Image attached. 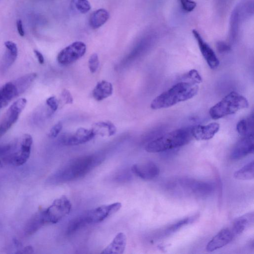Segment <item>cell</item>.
I'll list each match as a JSON object with an SVG mask.
<instances>
[{
  "label": "cell",
  "mask_w": 254,
  "mask_h": 254,
  "mask_svg": "<svg viewBox=\"0 0 254 254\" xmlns=\"http://www.w3.org/2000/svg\"><path fill=\"white\" fill-rule=\"evenodd\" d=\"M103 158L92 155L79 157L69 161L52 175L49 182L60 184L81 178L102 162Z\"/></svg>",
  "instance_id": "6da1fadb"
},
{
  "label": "cell",
  "mask_w": 254,
  "mask_h": 254,
  "mask_svg": "<svg viewBox=\"0 0 254 254\" xmlns=\"http://www.w3.org/2000/svg\"><path fill=\"white\" fill-rule=\"evenodd\" d=\"M198 91L199 87L197 84L188 82H180L155 98L151 107L154 110L170 107L192 98Z\"/></svg>",
  "instance_id": "7a4b0ae2"
},
{
  "label": "cell",
  "mask_w": 254,
  "mask_h": 254,
  "mask_svg": "<svg viewBox=\"0 0 254 254\" xmlns=\"http://www.w3.org/2000/svg\"><path fill=\"white\" fill-rule=\"evenodd\" d=\"M193 138L191 128L179 129L168 132L151 142L145 149L150 153L163 152L184 146Z\"/></svg>",
  "instance_id": "3957f363"
},
{
  "label": "cell",
  "mask_w": 254,
  "mask_h": 254,
  "mask_svg": "<svg viewBox=\"0 0 254 254\" xmlns=\"http://www.w3.org/2000/svg\"><path fill=\"white\" fill-rule=\"evenodd\" d=\"M247 99L235 92H232L213 106L209 111L211 117L217 120L233 114L249 107Z\"/></svg>",
  "instance_id": "277c9868"
},
{
  "label": "cell",
  "mask_w": 254,
  "mask_h": 254,
  "mask_svg": "<svg viewBox=\"0 0 254 254\" xmlns=\"http://www.w3.org/2000/svg\"><path fill=\"white\" fill-rule=\"evenodd\" d=\"M71 210V203L65 196H62L56 199L49 207L44 210L46 224L59 222L66 217Z\"/></svg>",
  "instance_id": "5b68a950"
},
{
  "label": "cell",
  "mask_w": 254,
  "mask_h": 254,
  "mask_svg": "<svg viewBox=\"0 0 254 254\" xmlns=\"http://www.w3.org/2000/svg\"><path fill=\"white\" fill-rule=\"evenodd\" d=\"M122 204L117 202L87 211L83 215L87 225L101 223L117 213Z\"/></svg>",
  "instance_id": "8992f818"
},
{
  "label": "cell",
  "mask_w": 254,
  "mask_h": 254,
  "mask_svg": "<svg viewBox=\"0 0 254 254\" xmlns=\"http://www.w3.org/2000/svg\"><path fill=\"white\" fill-rule=\"evenodd\" d=\"M87 46L82 41H76L63 49L57 56V61L62 65H68L82 58L86 53Z\"/></svg>",
  "instance_id": "52a82bcc"
},
{
  "label": "cell",
  "mask_w": 254,
  "mask_h": 254,
  "mask_svg": "<svg viewBox=\"0 0 254 254\" xmlns=\"http://www.w3.org/2000/svg\"><path fill=\"white\" fill-rule=\"evenodd\" d=\"M27 103L26 99L22 98L15 101L8 110L3 120L0 124V138L3 136L18 121Z\"/></svg>",
  "instance_id": "ba28073f"
},
{
  "label": "cell",
  "mask_w": 254,
  "mask_h": 254,
  "mask_svg": "<svg viewBox=\"0 0 254 254\" xmlns=\"http://www.w3.org/2000/svg\"><path fill=\"white\" fill-rule=\"evenodd\" d=\"M32 143V136L28 134L24 135L21 141L20 150L6 158V161L16 166L24 164L30 157Z\"/></svg>",
  "instance_id": "9c48e42d"
},
{
  "label": "cell",
  "mask_w": 254,
  "mask_h": 254,
  "mask_svg": "<svg viewBox=\"0 0 254 254\" xmlns=\"http://www.w3.org/2000/svg\"><path fill=\"white\" fill-rule=\"evenodd\" d=\"M180 184L185 189L200 197L210 195L214 190V186L212 183L193 179H182L180 180Z\"/></svg>",
  "instance_id": "30bf717a"
},
{
  "label": "cell",
  "mask_w": 254,
  "mask_h": 254,
  "mask_svg": "<svg viewBox=\"0 0 254 254\" xmlns=\"http://www.w3.org/2000/svg\"><path fill=\"white\" fill-rule=\"evenodd\" d=\"M192 33L197 41L201 52L209 67L213 70L217 69L220 65V61L214 50L204 40L197 31L194 30Z\"/></svg>",
  "instance_id": "8fae6325"
},
{
  "label": "cell",
  "mask_w": 254,
  "mask_h": 254,
  "mask_svg": "<svg viewBox=\"0 0 254 254\" xmlns=\"http://www.w3.org/2000/svg\"><path fill=\"white\" fill-rule=\"evenodd\" d=\"M254 153L253 134L243 137L233 148L230 158L232 160L240 159Z\"/></svg>",
  "instance_id": "7c38bea8"
},
{
  "label": "cell",
  "mask_w": 254,
  "mask_h": 254,
  "mask_svg": "<svg viewBox=\"0 0 254 254\" xmlns=\"http://www.w3.org/2000/svg\"><path fill=\"white\" fill-rule=\"evenodd\" d=\"M133 174L145 180H151L159 174V169L155 163L148 161L141 164H135L131 168Z\"/></svg>",
  "instance_id": "4fadbf2b"
},
{
  "label": "cell",
  "mask_w": 254,
  "mask_h": 254,
  "mask_svg": "<svg viewBox=\"0 0 254 254\" xmlns=\"http://www.w3.org/2000/svg\"><path fill=\"white\" fill-rule=\"evenodd\" d=\"M220 124L212 123L207 125H197L192 127L193 137L199 141H207L212 139L219 131Z\"/></svg>",
  "instance_id": "5bb4252c"
},
{
  "label": "cell",
  "mask_w": 254,
  "mask_h": 254,
  "mask_svg": "<svg viewBox=\"0 0 254 254\" xmlns=\"http://www.w3.org/2000/svg\"><path fill=\"white\" fill-rule=\"evenodd\" d=\"M95 136V135L92 129L80 128L74 134L64 137L62 141L63 144L66 146H77L89 142Z\"/></svg>",
  "instance_id": "9a60e30c"
},
{
  "label": "cell",
  "mask_w": 254,
  "mask_h": 254,
  "mask_svg": "<svg viewBox=\"0 0 254 254\" xmlns=\"http://www.w3.org/2000/svg\"><path fill=\"white\" fill-rule=\"evenodd\" d=\"M234 237L230 229H222L208 243L206 250L208 252H212L221 249L231 242Z\"/></svg>",
  "instance_id": "2e32d148"
},
{
  "label": "cell",
  "mask_w": 254,
  "mask_h": 254,
  "mask_svg": "<svg viewBox=\"0 0 254 254\" xmlns=\"http://www.w3.org/2000/svg\"><path fill=\"white\" fill-rule=\"evenodd\" d=\"M127 244L126 235L119 232L112 242L101 252L103 254H122L124 253Z\"/></svg>",
  "instance_id": "e0dca14e"
},
{
  "label": "cell",
  "mask_w": 254,
  "mask_h": 254,
  "mask_svg": "<svg viewBox=\"0 0 254 254\" xmlns=\"http://www.w3.org/2000/svg\"><path fill=\"white\" fill-rule=\"evenodd\" d=\"M19 96L17 88L13 82L0 88V109L6 107L15 98Z\"/></svg>",
  "instance_id": "ac0fdd59"
},
{
  "label": "cell",
  "mask_w": 254,
  "mask_h": 254,
  "mask_svg": "<svg viewBox=\"0 0 254 254\" xmlns=\"http://www.w3.org/2000/svg\"><path fill=\"white\" fill-rule=\"evenodd\" d=\"M45 224L46 222L44 210H40L29 221L25 227V233L27 235H32L38 231Z\"/></svg>",
  "instance_id": "d6986e66"
},
{
  "label": "cell",
  "mask_w": 254,
  "mask_h": 254,
  "mask_svg": "<svg viewBox=\"0 0 254 254\" xmlns=\"http://www.w3.org/2000/svg\"><path fill=\"white\" fill-rule=\"evenodd\" d=\"M5 46L7 51L3 58L2 65L3 71L8 70L12 66L18 55V49L15 43L7 41L5 42Z\"/></svg>",
  "instance_id": "ffe728a7"
},
{
  "label": "cell",
  "mask_w": 254,
  "mask_h": 254,
  "mask_svg": "<svg viewBox=\"0 0 254 254\" xmlns=\"http://www.w3.org/2000/svg\"><path fill=\"white\" fill-rule=\"evenodd\" d=\"M113 92L112 85L106 81L99 82L93 91L94 98L98 101H102L110 96Z\"/></svg>",
  "instance_id": "44dd1931"
},
{
  "label": "cell",
  "mask_w": 254,
  "mask_h": 254,
  "mask_svg": "<svg viewBox=\"0 0 254 254\" xmlns=\"http://www.w3.org/2000/svg\"><path fill=\"white\" fill-rule=\"evenodd\" d=\"M253 222V213L246 214L237 219L233 223L231 231L234 236L241 234Z\"/></svg>",
  "instance_id": "7402d4cb"
},
{
  "label": "cell",
  "mask_w": 254,
  "mask_h": 254,
  "mask_svg": "<svg viewBox=\"0 0 254 254\" xmlns=\"http://www.w3.org/2000/svg\"><path fill=\"white\" fill-rule=\"evenodd\" d=\"M95 136L110 137L115 135L117 132L115 126L110 121L99 122L95 123L92 129Z\"/></svg>",
  "instance_id": "603a6c76"
},
{
  "label": "cell",
  "mask_w": 254,
  "mask_h": 254,
  "mask_svg": "<svg viewBox=\"0 0 254 254\" xmlns=\"http://www.w3.org/2000/svg\"><path fill=\"white\" fill-rule=\"evenodd\" d=\"M109 18V12L104 9H100L92 14L89 19L90 27L97 29L103 26Z\"/></svg>",
  "instance_id": "cb8c5ba5"
},
{
  "label": "cell",
  "mask_w": 254,
  "mask_h": 254,
  "mask_svg": "<svg viewBox=\"0 0 254 254\" xmlns=\"http://www.w3.org/2000/svg\"><path fill=\"white\" fill-rule=\"evenodd\" d=\"M37 77L36 73L27 74L13 82L15 85L19 96L27 91Z\"/></svg>",
  "instance_id": "d4e9b609"
},
{
  "label": "cell",
  "mask_w": 254,
  "mask_h": 254,
  "mask_svg": "<svg viewBox=\"0 0 254 254\" xmlns=\"http://www.w3.org/2000/svg\"><path fill=\"white\" fill-rule=\"evenodd\" d=\"M234 178L237 180L246 181L254 178V162L252 161L234 173Z\"/></svg>",
  "instance_id": "484cf974"
},
{
  "label": "cell",
  "mask_w": 254,
  "mask_h": 254,
  "mask_svg": "<svg viewBox=\"0 0 254 254\" xmlns=\"http://www.w3.org/2000/svg\"><path fill=\"white\" fill-rule=\"evenodd\" d=\"M253 116L240 120L237 124V132L242 137L253 134Z\"/></svg>",
  "instance_id": "4316f807"
},
{
  "label": "cell",
  "mask_w": 254,
  "mask_h": 254,
  "mask_svg": "<svg viewBox=\"0 0 254 254\" xmlns=\"http://www.w3.org/2000/svg\"><path fill=\"white\" fill-rule=\"evenodd\" d=\"M198 218V215L192 216L191 217H189L186 218L184 220H182L177 223L172 225L171 227H170L166 231V233L167 234H171L173 233L178 230L180 229L181 228L188 225L190 223H193L194 221H195Z\"/></svg>",
  "instance_id": "83f0119b"
},
{
  "label": "cell",
  "mask_w": 254,
  "mask_h": 254,
  "mask_svg": "<svg viewBox=\"0 0 254 254\" xmlns=\"http://www.w3.org/2000/svg\"><path fill=\"white\" fill-rule=\"evenodd\" d=\"M76 9L82 14H86L91 9V6L88 0H72Z\"/></svg>",
  "instance_id": "f1b7e54d"
},
{
  "label": "cell",
  "mask_w": 254,
  "mask_h": 254,
  "mask_svg": "<svg viewBox=\"0 0 254 254\" xmlns=\"http://www.w3.org/2000/svg\"><path fill=\"white\" fill-rule=\"evenodd\" d=\"M188 82L195 84H200L202 82V79L198 72L196 70L190 71L184 77Z\"/></svg>",
  "instance_id": "f546056e"
},
{
  "label": "cell",
  "mask_w": 254,
  "mask_h": 254,
  "mask_svg": "<svg viewBox=\"0 0 254 254\" xmlns=\"http://www.w3.org/2000/svg\"><path fill=\"white\" fill-rule=\"evenodd\" d=\"M99 65V60L97 54L94 53L91 55L89 60V68L92 73L96 72Z\"/></svg>",
  "instance_id": "4dcf8cb0"
},
{
  "label": "cell",
  "mask_w": 254,
  "mask_h": 254,
  "mask_svg": "<svg viewBox=\"0 0 254 254\" xmlns=\"http://www.w3.org/2000/svg\"><path fill=\"white\" fill-rule=\"evenodd\" d=\"M183 9L187 12H191L197 7V3L192 0H179Z\"/></svg>",
  "instance_id": "1f68e13d"
},
{
  "label": "cell",
  "mask_w": 254,
  "mask_h": 254,
  "mask_svg": "<svg viewBox=\"0 0 254 254\" xmlns=\"http://www.w3.org/2000/svg\"><path fill=\"white\" fill-rule=\"evenodd\" d=\"M63 128L62 123L60 122L55 124L50 130L48 136L50 138H56L61 132Z\"/></svg>",
  "instance_id": "d6a6232c"
},
{
  "label": "cell",
  "mask_w": 254,
  "mask_h": 254,
  "mask_svg": "<svg viewBox=\"0 0 254 254\" xmlns=\"http://www.w3.org/2000/svg\"><path fill=\"white\" fill-rule=\"evenodd\" d=\"M46 104L52 111L55 112L58 108V101L56 97L51 96L46 100Z\"/></svg>",
  "instance_id": "836d02e7"
},
{
  "label": "cell",
  "mask_w": 254,
  "mask_h": 254,
  "mask_svg": "<svg viewBox=\"0 0 254 254\" xmlns=\"http://www.w3.org/2000/svg\"><path fill=\"white\" fill-rule=\"evenodd\" d=\"M62 98L64 102L66 104H72L73 102V98L70 92L67 90H64L62 93Z\"/></svg>",
  "instance_id": "e575fe53"
},
{
  "label": "cell",
  "mask_w": 254,
  "mask_h": 254,
  "mask_svg": "<svg viewBox=\"0 0 254 254\" xmlns=\"http://www.w3.org/2000/svg\"><path fill=\"white\" fill-rule=\"evenodd\" d=\"M218 50L222 53H226L230 51V47L227 43L223 41H219L217 44Z\"/></svg>",
  "instance_id": "d590c367"
},
{
  "label": "cell",
  "mask_w": 254,
  "mask_h": 254,
  "mask_svg": "<svg viewBox=\"0 0 254 254\" xmlns=\"http://www.w3.org/2000/svg\"><path fill=\"white\" fill-rule=\"evenodd\" d=\"M17 27L19 34L21 36L24 37L25 36V31L24 30L22 21L21 20L17 21Z\"/></svg>",
  "instance_id": "8d00e7d4"
},
{
  "label": "cell",
  "mask_w": 254,
  "mask_h": 254,
  "mask_svg": "<svg viewBox=\"0 0 254 254\" xmlns=\"http://www.w3.org/2000/svg\"><path fill=\"white\" fill-rule=\"evenodd\" d=\"M34 253V250L32 246H28L25 247L22 250L17 252V254H32Z\"/></svg>",
  "instance_id": "74e56055"
},
{
  "label": "cell",
  "mask_w": 254,
  "mask_h": 254,
  "mask_svg": "<svg viewBox=\"0 0 254 254\" xmlns=\"http://www.w3.org/2000/svg\"><path fill=\"white\" fill-rule=\"evenodd\" d=\"M34 53L37 57L39 63L40 64H43L44 63V58L42 53L37 50H34Z\"/></svg>",
  "instance_id": "f35d334b"
}]
</instances>
